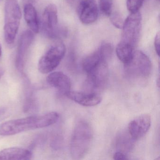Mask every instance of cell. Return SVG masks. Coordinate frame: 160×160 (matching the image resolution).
Listing matches in <instances>:
<instances>
[{
    "instance_id": "cell-27",
    "label": "cell",
    "mask_w": 160,
    "mask_h": 160,
    "mask_svg": "<svg viewBox=\"0 0 160 160\" xmlns=\"http://www.w3.org/2000/svg\"><path fill=\"white\" fill-rule=\"evenodd\" d=\"M2 54V49L1 44L0 43V57H1Z\"/></svg>"
},
{
    "instance_id": "cell-3",
    "label": "cell",
    "mask_w": 160,
    "mask_h": 160,
    "mask_svg": "<svg viewBox=\"0 0 160 160\" xmlns=\"http://www.w3.org/2000/svg\"><path fill=\"white\" fill-rule=\"evenodd\" d=\"M126 77L135 81H145L149 77L152 64L149 58L144 52L137 50L133 52L131 59L124 64Z\"/></svg>"
},
{
    "instance_id": "cell-10",
    "label": "cell",
    "mask_w": 160,
    "mask_h": 160,
    "mask_svg": "<svg viewBox=\"0 0 160 160\" xmlns=\"http://www.w3.org/2000/svg\"><path fill=\"white\" fill-rule=\"evenodd\" d=\"M151 124V118L148 114L137 117L130 122L128 125L130 135L134 140L143 137L148 131Z\"/></svg>"
},
{
    "instance_id": "cell-4",
    "label": "cell",
    "mask_w": 160,
    "mask_h": 160,
    "mask_svg": "<svg viewBox=\"0 0 160 160\" xmlns=\"http://www.w3.org/2000/svg\"><path fill=\"white\" fill-rule=\"evenodd\" d=\"M22 17L17 0H7L5 5L4 36L8 44L14 42Z\"/></svg>"
},
{
    "instance_id": "cell-26",
    "label": "cell",
    "mask_w": 160,
    "mask_h": 160,
    "mask_svg": "<svg viewBox=\"0 0 160 160\" xmlns=\"http://www.w3.org/2000/svg\"><path fill=\"white\" fill-rule=\"evenodd\" d=\"M4 73V71H3V70L0 68V78H1L2 77Z\"/></svg>"
},
{
    "instance_id": "cell-5",
    "label": "cell",
    "mask_w": 160,
    "mask_h": 160,
    "mask_svg": "<svg viewBox=\"0 0 160 160\" xmlns=\"http://www.w3.org/2000/svg\"><path fill=\"white\" fill-rule=\"evenodd\" d=\"M65 52L66 48L62 42L52 46L39 60V72L42 73L47 74L54 71L62 60Z\"/></svg>"
},
{
    "instance_id": "cell-12",
    "label": "cell",
    "mask_w": 160,
    "mask_h": 160,
    "mask_svg": "<svg viewBox=\"0 0 160 160\" xmlns=\"http://www.w3.org/2000/svg\"><path fill=\"white\" fill-rule=\"evenodd\" d=\"M65 95L75 102L84 106H95L99 104L102 101V96L99 93L93 92H86L70 91Z\"/></svg>"
},
{
    "instance_id": "cell-15",
    "label": "cell",
    "mask_w": 160,
    "mask_h": 160,
    "mask_svg": "<svg viewBox=\"0 0 160 160\" xmlns=\"http://www.w3.org/2000/svg\"><path fill=\"white\" fill-rule=\"evenodd\" d=\"M24 17L32 31L38 33L39 31V23L37 11L32 4L24 5Z\"/></svg>"
},
{
    "instance_id": "cell-6",
    "label": "cell",
    "mask_w": 160,
    "mask_h": 160,
    "mask_svg": "<svg viewBox=\"0 0 160 160\" xmlns=\"http://www.w3.org/2000/svg\"><path fill=\"white\" fill-rule=\"evenodd\" d=\"M42 28L44 34L50 39H56L65 35V30L59 26L58 9L54 4H49L45 9Z\"/></svg>"
},
{
    "instance_id": "cell-13",
    "label": "cell",
    "mask_w": 160,
    "mask_h": 160,
    "mask_svg": "<svg viewBox=\"0 0 160 160\" xmlns=\"http://www.w3.org/2000/svg\"><path fill=\"white\" fill-rule=\"evenodd\" d=\"M47 80L49 85L57 89L64 95L71 91V80L62 72H55L51 73L47 77Z\"/></svg>"
},
{
    "instance_id": "cell-1",
    "label": "cell",
    "mask_w": 160,
    "mask_h": 160,
    "mask_svg": "<svg viewBox=\"0 0 160 160\" xmlns=\"http://www.w3.org/2000/svg\"><path fill=\"white\" fill-rule=\"evenodd\" d=\"M59 115L51 112L39 116L8 121L0 124V136L14 135L22 132L41 129L53 125L58 120Z\"/></svg>"
},
{
    "instance_id": "cell-21",
    "label": "cell",
    "mask_w": 160,
    "mask_h": 160,
    "mask_svg": "<svg viewBox=\"0 0 160 160\" xmlns=\"http://www.w3.org/2000/svg\"><path fill=\"white\" fill-rule=\"evenodd\" d=\"M111 23L114 27L118 29H122L123 26V21L121 15L118 12L111 13L109 16Z\"/></svg>"
},
{
    "instance_id": "cell-14",
    "label": "cell",
    "mask_w": 160,
    "mask_h": 160,
    "mask_svg": "<svg viewBox=\"0 0 160 160\" xmlns=\"http://www.w3.org/2000/svg\"><path fill=\"white\" fill-rule=\"evenodd\" d=\"M31 152L20 148H10L0 151V160H29L32 158Z\"/></svg>"
},
{
    "instance_id": "cell-11",
    "label": "cell",
    "mask_w": 160,
    "mask_h": 160,
    "mask_svg": "<svg viewBox=\"0 0 160 160\" xmlns=\"http://www.w3.org/2000/svg\"><path fill=\"white\" fill-rule=\"evenodd\" d=\"M78 11L79 19L84 25L92 24L98 18L99 11L95 0H82Z\"/></svg>"
},
{
    "instance_id": "cell-23",
    "label": "cell",
    "mask_w": 160,
    "mask_h": 160,
    "mask_svg": "<svg viewBox=\"0 0 160 160\" xmlns=\"http://www.w3.org/2000/svg\"><path fill=\"white\" fill-rule=\"evenodd\" d=\"M160 32H158L155 36L154 39V45L155 51L158 56L160 55Z\"/></svg>"
},
{
    "instance_id": "cell-22",
    "label": "cell",
    "mask_w": 160,
    "mask_h": 160,
    "mask_svg": "<svg viewBox=\"0 0 160 160\" xmlns=\"http://www.w3.org/2000/svg\"><path fill=\"white\" fill-rule=\"evenodd\" d=\"M113 159L117 160H128V156L124 152L119 151L114 153L113 155Z\"/></svg>"
},
{
    "instance_id": "cell-17",
    "label": "cell",
    "mask_w": 160,
    "mask_h": 160,
    "mask_svg": "<svg viewBox=\"0 0 160 160\" xmlns=\"http://www.w3.org/2000/svg\"><path fill=\"white\" fill-rule=\"evenodd\" d=\"M103 60L98 50L86 57L82 62V67L85 72L88 73L98 66Z\"/></svg>"
},
{
    "instance_id": "cell-8",
    "label": "cell",
    "mask_w": 160,
    "mask_h": 160,
    "mask_svg": "<svg viewBox=\"0 0 160 160\" xmlns=\"http://www.w3.org/2000/svg\"><path fill=\"white\" fill-rule=\"evenodd\" d=\"M33 39V32L30 30L24 31L19 38L15 61L17 68L19 72L23 71L27 54Z\"/></svg>"
},
{
    "instance_id": "cell-20",
    "label": "cell",
    "mask_w": 160,
    "mask_h": 160,
    "mask_svg": "<svg viewBox=\"0 0 160 160\" xmlns=\"http://www.w3.org/2000/svg\"><path fill=\"white\" fill-rule=\"evenodd\" d=\"M144 0H127L126 5L131 13L137 12L142 7Z\"/></svg>"
},
{
    "instance_id": "cell-16",
    "label": "cell",
    "mask_w": 160,
    "mask_h": 160,
    "mask_svg": "<svg viewBox=\"0 0 160 160\" xmlns=\"http://www.w3.org/2000/svg\"><path fill=\"white\" fill-rule=\"evenodd\" d=\"M134 48L131 45L121 41L116 48L117 57L122 62L125 64L131 59L133 54Z\"/></svg>"
},
{
    "instance_id": "cell-28",
    "label": "cell",
    "mask_w": 160,
    "mask_h": 160,
    "mask_svg": "<svg viewBox=\"0 0 160 160\" xmlns=\"http://www.w3.org/2000/svg\"><path fill=\"white\" fill-rule=\"evenodd\" d=\"M2 1V0H0V1Z\"/></svg>"
},
{
    "instance_id": "cell-9",
    "label": "cell",
    "mask_w": 160,
    "mask_h": 160,
    "mask_svg": "<svg viewBox=\"0 0 160 160\" xmlns=\"http://www.w3.org/2000/svg\"><path fill=\"white\" fill-rule=\"evenodd\" d=\"M88 74V85L91 88V91L102 88L106 84L108 78L107 62L102 61Z\"/></svg>"
},
{
    "instance_id": "cell-18",
    "label": "cell",
    "mask_w": 160,
    "mask_h": 160,
    "mask_svg": "<svg viewBox=\"0 0 160 160\" xmlns=\"http://www.w3.org/2000/svg\"><path fill=\"white\" fill-rule=\"evenodd\" d=\"M113 48L112 45L109 42H103L100 46L98 51L103 60L107 62L111 58L113 53Z\"/></svg>"
},
{
    "instance_id": "cell-24",
    "label": "cell",
    "mask_w": 160,
    "mask_h": 160,
    "mask_svg": "<svg viewBox=\"0 0 160 160\" xmlns=\"http://www.w3.org/2000/svg\"><path fill=\"white\" fill-rule=\"evenodd\" d=\"M7 115V110L4 108H0V120L3 119Z\"/></svg>"
},
{
    "instance_id": "cell-7",
    "label": "cell",
    "mask_w": 160,
    "mask_h": 160,
    "mask_svg": "<svg viewBox=\"0 0 160 160\" xmlns=\"http://www.w3.org/2000/svg\"><path fill=\"white\" fill-rule=\"evenodd\" d=\"M141 16L139 12L131 13L125 19L122 28V42L129 44L134 48L140 37Z\"/></svg>"
},
{
    "instance_id": "cell-19",
    "label": "cell",
    "mask_w": 160,
    "mask_h": 160,
    "mask_svg": "<svg viewBox=\"0 0 160 160\" xmlns=\"http://www.w3.org/2000/svg\"><path fill=\"white\" fill-rule=\"evenodd\" d=\"M113 4V0H99L100 11L106 16H109L112 12Z\"/></svg>"
},
{
    "instance_id": "cell-25",
    "label": "cell",
    "mask_w": 160,
    "mask_h": 160,
    "mask_svg": "<svg viewBox=\"0 0 160 160\" xmlns=\"http://www.w3.org/2000/svg\"><path fill=\"white\" fill-rule=\"evenodd\" d=\"M34 0H23V3L24 5L27 4H32Z\"/></svg>"
},
{
    "instance_id": "cell-2",
    "label": "cell",
    "mask_w": 160,
    "mask_h": 160,
    "mask_svg": "<svg viewBox=\"0 0 160 160\" xmlns=\"http://www.w3.org/2000/svg\"><path fill=\"white\" fill-rule=\"evenodd\" d=\"M93 132L88 122L84 121L76 124L70 143L71 155L73 159H80L86 155L92 143Z\"/></svg>"
}]
</instances>
